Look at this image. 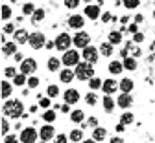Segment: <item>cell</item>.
I'll list each match as a JSON object with an SVG mask.
<instances>
[{
	"instance_id": "cell-1",
	"label": "cell",
	"mask_w": 155,
	"mask_h": 143,
	"mask_svg": "<svg viewBox=\"0 0 155 143\" xmlns=\"http://www.w3.org/2000/svg\"><path fill=\"white\" fill-rule=\"evenodd\" d=\"M2 112L8 119H18L24 116V105L18 99H8V101H4Z\"/></svg>"
},
{
	"instance_id": "cell-2",
	"label": "cell",
	"mask_w": 155,
	"mask_h": 143,
	"mask_svg": "<svg viewBox=\"0 0 155 143\" xmlns=\"http://www.w3.org/2000/svg\"><path fill=\"white\" fill-rule=\"evenodd\" d=\"M74 72H76V79H80V81H91L94 77V68H92L91 63H87V61L78 64Z\"/></svg>"
},
{
	"instance_id": "cell-3",
	"label": "cell",
	"mask_w": 155,
	"mask_h": 143,
	"mask_svg": "<svg viewBox=\"0 0 155 143\" xmlns=\"http://www.w3.org/2000/svg\"><path fill=\"white\" fill-rule=\"evenodd\" d=\"M81 55H80V51H78L76 48H70L68 51H65L63 53V57H61V61H63V64L67 66V68H72V66H78L81 63Z\"/></svg>"
},
{
	"instance_id": "cell-4",
	"label": "cell",
	"mask_w": 155,
	"mask_h": 143,
	"mask_svg": "<svg viewBox=\"0 0 155 143\" xmlns=\"http://www.w3.org/2000/svg\"><path fill=\"white\" fill-rule=\"evenodd\" d=\"M54 42H55V48L59 50V51H63V53H65V51H68V50H70V46H74V42H72V37H70L68 33H65V31L57 35Z\"/></svg>"
},
{
	"instance_id": "cell-5",
	"label": "cell",
	"mask_w": 155,
	"mask_h": 143,
	"mask_svg": "<svg viewBox=\"0 0 155 143\" xmlns=\"http://www.w3.org/2000/svg\"><path fill=\"white\" fill-rule=\"evenodd\" d=\"M46 37H45V33H41V31H33V33H30V40H28V44H30V48L31 50H41V48H45L46 46Z\"/></svg>"
},
{
	"instance_id": "cell-6",
	"label": "cell",
	"mask_w": 155,
	"mask_h": 143,
	"mask_svg": "<svg viewBox=\"0 0 155 143\" xmlns=\"http://www.w3.org/2000/svg\"><path fill=\"white\" fill-rule=\"evenodd\" d=\"M72 42H74L76 50H78V48L85 50L87 46H91V44H89V42H91V35H89L87 31L80 30V31H76V33H74V37H72Z\"/></svg>"
},
{
	"instance_id": "cell-7",
	"label": "cell",
	"mask_w": 155,
	"mask_h": 143,
	"mask_svg": "<svg viewBox=\"0 0 155 143\" xmlns=\"http://www.w3.org/2000/svg\"><path fill=\"white\" fill-rule=\"evenodd\" d=\"M21 143H37V138H39V130H35L33 127H26L21 130Z\"/></svg>"
},
{
	"instance_id": "cell-8",
	"label": "cell",
	"mask_w": 155,
	"mask_h": 143,
	"mask_svg": "<svg viewBox=\"0 0 155 143\" xmlns=\"http://www.w3.org/2000/svg\"><path fill=\"white\" fill-rule=\"evenodd\" d=\"M21 73H24V75H33L35 72H37V61L35 59H31V57H28V59H24L22 63H21V70H18Z\"/></svg>"
},
{
	"instance_id": "cell-9",
	"label": "cell",
	"mask_w": 155,
	"mask_h": 143,
	"mask_svg": "<svg viewBox=\"0 0 155 143\" xmlns=\"http://www.w3.org/2000/svg\"><path fill=\"white\" fill-rule=\"evenodd\" d=\"M81 57H83V61H87V63L94 64L96 61L100 59V50L94 48V46H87V48L81 51Z\"/></svg>"
},
{
	"instance_id": "cell-10",
	"label": "cell",
	"mask_w": 155,
	"mask_h": 143,
	"mask_svg": "<svg viewBox=\"0 0 155 143\" xmlns=\"http://www.w3.org/2000/svg\"><path fill=\"white\" fill-rule=\"evenodd\" d=\"M83 26H85V17H83V15L74 13V15L68 17V28H72L74 31H80Z\"/></svg>"
},
{
	"instance_id": "cell-11",
	"label": "cell",
	"mask_w": 155,
	"mask_h": 143,
	"mask_svg": "<svg viewBox=\"0 0 155 143\" xmlns=\"http://www.w3.org/2000/svg\"><path fill=\"white\" fill-rule=\"evenodd\" d=\"M57 134H55V129L52 127V123H45L41 127V130H39V138H41V141H50L54 139Z\"/></svg>"
},
{
	"instance_id": "cell-12",
	"label": "cell",
	"mask_w": 155,
	"mask_h": 143,
	"mask_svg": "<svg viewBox=\"0 0 155 143\" xmlns=\"http://www.w3.org/2000/svg\"><path fill=\"white\" fill-rule=\"evenodd\" d=\"M102 90H104L105 95H113V94H116V92L120 90L118 81H114L113 77H111V79H105V81H104V85H102Z\"/></svg>"
},
{
	"instance_id": "cell-13",
	"label": "cell",
	"mask_w": 155,
	"mask_h": 143,
	"mask_svg": "<svg viewBox=\"0 0 155 143\" xmlns=\"http://www.w3.org/2000/svg\"><path fill=\"white\" fill-rule=\"evenodd\" d=\"M63 101L67 105H76L78 101H80V92L76 88H67L65 94H63Z\"/></svg>"
},
{
	"instance_id": "cell-14",
	"label": "cell",
	"mask_w": 155,
	"mask_h": 143,
	"mask_svg": "<svg viewBox=\"0 0 155 143\" xmlns=\"http://www.w3.org/2000/svg\"><path fill=\"white\" fill-rule=\"evenodd\" d=\"M13 40L17 44H28V40H30V33L24 30V28H18L15 33H13Z\"/></svg>"
},
{
	"instance_id": "cell-15",
	"label": "cell",
	"mask_w": 155,
	"mask_h": 143,
	"mask_svg": "<svg viewBox=\"0 0 155 143\" xmlns=\"http://www.w3.org/2000/svg\"><path fill=\"white\" fill-rule=\"evenodd\" d=\"M85 17L87 18H91V20H96V18H100L102 17V13H100V6H96V4H89L87 8H85Z\"/></svg>"
},
{
	"instance_id": "cell-16",
	"label": "cell",
	"mask_w": 155,
	"mask_h": 143,
	"mask_svg": "<svg viewBox=\"0 0 155 143\" xmlns=\"http://www.w3.org/2000/svg\"><path fill=\"white\" fill-rule=\"evenodd\" d=\"M116 105H118L120 108H124V110L131 108V105H133V97H131V94H120L118 99H116Z\"/></svg>"
},
{
	"instance_id": "cell-17",
	"label": "cell",
	"mask_w": 155,
	"mask_h": 143,
	"mask_svg": "<svg viewBox=\"0 0 155 143\" xmlns=\"http://www.w3.org/2000/svg\"><path fill=\"white\" fill-rule=\"evenodd\" d=\"M74 77H76V72L72 68H63L59 72V81H61V83H72Z\"/></svg>"
},
{
	"instance_id": "cell-18",
	"label": "cell",
	"mask_w": 155,
	"mask_h": 143,
	"mask_svg": "<svg viewBox=\"0 0 155 143\" xmlns=\"http://www.w3.org/2000/svg\"><path fill=\"white\" fill-rule=\"evenodd\" d=\"M118 86H120V92H122V94H131L133 88H135V83H133L129 77H124L120 83H118Z\"/></svg>"
},
{
	"instance_id": "cell-19",
	"label": "cell",
	"mask_w": 155,
	"mask_h": 143,
	"mask_svg": "<svg viewBox=\"0 0 155 143\" xmlns=\"http://www.w3.org/2000/svg\"><path fill=\"white\" fill-rule=\"evenodd\" d=\"M0 95H2V101H8L11 97V92H13V85L8 83V81H2V85H0Z\"/></svg>"
},
{
	"instance_id": "cell-20",
	"label": "cell",
	"mask_w": 155,
	"mask_h": 143,
	"mask_svg": "<svg viewBox=\"0 0 155 143\" xmlns=\"http://www.w3.org/2000/svg\"><path fill=\"white\" fill-rule=\"evenodd\" d=\"M102 107H104V110H105L107 114H111V112L114 110V107H116V101H114L111 95H105V94H104V99H102Z\"/></svg>"
},
{
	"instance_id": "cell-21",
	"label": "cell",
	"mask_w": 155,
	"mask_h": 143,
	"mask_svg": "<svg viewBox=\"0 0 155 143\" xmlns=\"http://www.w3.org/2000/svg\"><path fill=\"white\" fill-rule=\"evenodd\" d=\"M61 63H63V61H61L59 57H50L46 66H48L50 72H61Z\"/></svg>"
},
{
	"instance_id": "cell-22",
	"label": "cell",
	"mask_w": 155,
	"mask_h": 143,
	"mask_svg": "<svg viewBox=\"0 0 155 143\" xmlns=\"http://www.w3.org/2000/svg\"><path fill=\"white\" fill-rule=\"evenodd\" d=\"M17 42H15V40H11V42H4L2 44V51H4V55L6 57H9V55H15L17 53Z\"/></svg>"
},
{
	"instance_id": "cell-23",
	"label": "cell",
	"mask_w": 155,
	"mask_h": 143,
	"mask_svg": "<svg viewBox=\"0 0 155 143\" xmlns=\"http://www.w3.org/2000/svg\"><path fill=\"white\" fill-rule=\"evenodd\" d=\"M107 70H109L113 75H118V73L124 70V63H120V61H111L109 66H107Z\"/></svg>"
},
{
	"instance_id": "cell-24",
	"label": "cell",
	"mask_w": 155,
	"mask_h": 143,
	"mask_svg": "<svg viewBox=\"0 0 155 143\" xmlns=\"http://www.w3.org/2000/svg\"><path fill=\"white\" fill-rule=\"evenodd\" d=\"M107 138V130L104 129V127H96V129H92V139H96V141H104Z\"/></svg>"
},
{
	"instance_id": "cell-25",
	"label": "cell",
	"mask_w": 155,
	"mask_h": 143,
	"mask_svg": "<svg viewBox=\"0 0 155 143\" xmlns=\"http://www.w3.org/2000/svg\"><path fill=\"white\" fill-rule=\"evenodd\" d=\"M83 119H85V112L83 110H72L70 112V121L72 123H83Z\"/></svg>"
},
{
	"instance_id": "cell-26",
	"label": "cell",
	"mask_w": 155,
	"mask_h": 143,
	"mask_svg": "<svg viewBox=\"0 0 155 143\" xmlns=\"http://www.w3.org/2000/svg\"><path fill=\"white\" fill-rule=\"evenodd\" d=\"M122 63H124V70H129V72L137 70V61H135V57H126Z\"/></svg>"
},
{
	"instance_id": "cell-27",
	"label": "cell",
	"mask_w": 155,
	"mask_h": 143,
	"mask_svg": "<svg viewBox=\"0 0 155 143\" xmlns=\"http://www.w3.org/2000/svg\"><path fill=\"white\" fill-rule=\"evenodd\" d=\"M107 40H109L113 46H114V44H120V42H122V31H116V30H114V31H111Z\"/></svg>"
},
{
	"instance_id": "cell-28",
	"label": "cell",
	"mask_w": 155,
	"mask_h": 143,
	"mask_svg": "<svg viewBox=\"0 0 155 143\" xmlns=\"http://www.w3.org/2000/svg\"><path fill=\"white\" fill-rule=\"evenodd\" d=\"M68 138H70V141H74V143L83 141V130H81V129H74V130H70Z\"/></svg>"
},
{
	"instance_id": "cell-29",
	"label": "cell",
	"mask_w": 155,
	"mask_h": 143,
	"mask_svg": "<svg viewBox=\"0 0 155 143\" xmlns=\"http://www.w3.org/2000/svg\"><path fill=\"white\" fill-rule=\"evenodd\" d=\"M98 50H100V55H104V57H111L113 55V44L109 42V40H107V42H104Z\"/></svg>"
},
{
	"instance_id": "cell-30",
	"label": "cell",
	"mask_w": 155,
	"mask_h": 143,
	"mask_svg": "<svg viewBox=\"0 0 155 143\" xmlns=\"http://www.w3.org/2000/svg\"><path fill=\"white\" fill-rule=\"evenodd\" d=\"M13 85H15V86H24V85H28V75H24V73L18 72L17 77L13 79Z\"/></svg>"
},
{
	"instance_id": "cell-31",
	"label": "cell",
	"mask_w": 155,
	"mask_h": 143,
	"mask_svg": "<svg viewBox=\"0 0 155 143\" xmlns=\"http://www.w3.org/2000/svg\"><path fill=\"white\" fill-rule=\"evenodd\" d=\"M55 117H57V114H55V110H45V114H43V121L45 123H54L55 121Z\"/></svg>"
},
{
	"instance_id": "cell-32",
	"label": "cell",
	"mask_w": 155,
	"mask_h": 143,
	"mask_svg": "<svg viewBox=\"0 0 155 143\" xmlns=\"http://www.w3.org/2000/svg\"><path fill=\"white\" fill-rule=\"evenodd\" d=\"M102 85H104V81L100 79V77H92L91 81H89V88L94 92V90H98V88H102Z\"/></svg>"
},
{
	"instance_id": "cell-33",
	"label": "cell",
	"mask_w": 155,
	"mask_h": 143,
	"mask_svg": "<svg viewBox=\"0 0 155 143\" xmlns=\"http://www.w3.org/2000/svg\"><path fill=\"white\" fill-rule=\"evenodd\" d=\"M133 121H135V116L129 110H126L122 114V117H120V123H124V125H129V123H133Z\"/></svg>"
},
{
	"instance_id": "cell-34",
	"label": "cell",
	"mask_w": 155,
	"mask_h": 143,
	"mask_svg": "<svg viewBox=\"0 0 155 143\" xmlns=\"http://www.w3.org/2000/svg\"><path fill=\"white\" fill-rule=\"evenodd\" d=\"M85 103H87L89 107H94L96 103H98V95H96L94 92H89V94L85 95Z\"/></svg>"
},
{
	"instance_id": "cell-35",
	"label": "cell",
	"mask_w": 155,
	"mask_h": 143,
	"mask_svg": "<svg viewBox=\"0 0 155 143\" xmlns=\"http://www.w3.org/2000/svg\"><path fill=\"white\" fill-rule=\"evenodd\" d=\"M46 95H48L50 99L57 97V95H59V86H55V85H50V86H46Z\"/></svg>"
},
{
	"instance_id": "cell-36",
	"label": "cell",
	"mask_w": 155,
	"mask_h": 143,
	"mask_svg": "<svg viewBox=\"0 0 155 143\" xmlns=\"http://www.w3.org/2000/svg\"><path fill=\"white\" fill-rule=\"evenodd\" d=\"M22 13L28 15V17H31V15L35 13V6H33V2H26V4L22 6Z\"/></svg>"
},
{
	"instance_id": "cell-37",
	"label": "cell",
	"mask_w": 155,
	"mask_h": 143,
	"mask_svg": "<svg viewBox=\"0 0 155 143\" xmlns=\"http://www.w3.org/2000/svg\"><path fill=\"white\" fill-rule=\"evenodd\" d=\"M46 17V13H45V9H35V13L31 15V20L33 22H41V20Z\"/></svg>"
},
{
	"instance_id": "cell-38",
	"label": "cell",
	"mask_w": 155,
	"mask_h": 143,
	"mask_svg": "<svg viewBox=\"0 0 155 143\" xmlns=\"http://www.w3.org/2000/svg\"><path fill=\"white\" fill-rule=\"evenodd\" d=\"M122 4H124L127 9H137L139 4H140V0H122Z\"/></svg>"
},
{
	"instance_id": "cell-39",
	"label": "cell",
	"mask_w": 155,
	"mask_h": 143,
	"mask_svg": "<svg viewBox=\"0 0 155 143\" xmlns=\"http://www.w3.org/2000/svg\"><path fill=\"white\" fill-rule=\"evenodd\" d=\"M0 129H2V134H4V136H8V134H9V121H8V117H6V116L2 117V125H0Z\"/></svg>"
},
{
	"instance_id": "cell-40",
	"label": "cell",
	"mask_w": 155,
	"mask_h": 143,
	"mask_svg": "<svg viewBox=\"0 0 155 143\" xmlns=\"http://www.w3.org/2000/svg\"><path fill=\"white\" fill-rule=\"evenodd\" d=\"M4 75H6L8 79H15V77H17V68H13V66H8V68L4 70Z\"/></svg>"
},
{
	"instance_id": "cell-41",
	"label": "cell",
	"mask_w": 155,
	"mask_h": 143,
	"mask_svg": "<svg viewBox=\"0 0 155 143\" xmlns=\"http://www.w3.org/2000/svg\"><path fill=\"white\" fill-rule=\"evenodd\" d=\"M50 105H52V101H50V97H48V95H46V97H41V101H39V107L45 108V110H48V108H50Z\"/></svg>"
},
{
	"instance_id": "cell-42",
	"label": "cell",
	"mask_w": 155,
	"mask_h": 143,
	"mask_svg": "<svg viewBox=\"0 0 155 143\" xmlns=\"http://www.w3.org/2000/svg\"><path fill=\"white\" fill-rule=\"evenodd\" d=\"M26 86H30V88H37V86H39V77L30 75V77H28V85H26Z\"/></svg>"
},
{
	"instance_id": "cell-43",
	"label": "cell",
	"mask_w": 155,
	"mask_h": 143,
	"mask_svg": "<svg viewBox=\"0 0 155 143\" xmlns=\"http://www.w3.org/2000/svg\"><path fill=\"white\" fill-rule=\"evenodd\" d=\"M9 17H11V8L8 4H4L2 6V20H9Z\"/></svg>"
},
{
	"instance_id": "cell-44",
	"label": "cell",
	"mask_w": 155,
	"mask_h": 143,
	"mask_svg": "<svg viewBox=\"0 0 155 143\" xmlns=\"http://www.w3.org/2000/svg\"><path fill=\"white\" fill-rule=\"evenodd\" d=\"M21 138H17V134H8L4 136V143H18Z\"/></svg>"
},
{
	"instance_id": "cell-45",
	"label": "cell",
	"mask_w": 155,
	"mask_h": 143,
	"mask_svg": "<svg viewBox=\"0 0 155 143\" xmlns=\"http://www.w3.org/2000/svg\"><path fill=\"white\" fill-rule=\"evenodd\" d=\"M63 2H65V6H67L68 9H76L78 6H80L81 0H63Z\"/></svg>"
},
{
	"instance_id": "cell-46",
	"label": "cell",
	"mask_w": 155,
	"mask_h": 143,
	"mask_svg": "<svg viewBox=\"0 0 155 143\" xmlns=\"http://www.w3.org/2000/svg\"><path fill=\"white\" fill-rule=\"evenodd\" d=\"M68 136L67 134H57L55 138H54V143H68Z\"/></svg>"
},
{
	"instance_id": "cell-47",
	"label": "cell",
	"mask_w": 155,
	"mask_h": 143,
	"mask_svg": "<svg viewBox=\"0 0 155 143\" xmlns=\"http://www.w3.org/2000/svg\"><path fill=\"white\" fill-rule=\"evenodd\" d=\"M15 31H17V30H15V26H13V24H9V22H8V24L4 26V33H8V35H13Z\"/></svg>"
},
{
	"instance_id": "cell-48",
	"label": "cell",
	"mask_w": 155,
	"mask_h": 143,
	"mask_svg": "<svg viewBox=\"0 0 155 143\" xmlns=\"http://www.w3.org/2000/svg\"><path fill=\"white\" fill-rule=\"evenodd\" d=\"M87 123H89V127L96 129V127H98V119H96V117H89V121H87Z\"/></svg>"
},
{
	"instance_id": "cell-49",
	"label": "cell",
	"mask_w": 155,
	"mask_h": 143,
	"mask_svg": "<svg viewBox=\"0 0 155 143\" xmlns=\"http://www.w3.org/2000/svg\"><path fill=\"white\" fill-rule=\"evenodd\" d=\"M142 39H144V35H142V33H135V35H133V40H135V42H140Z\"/></svg>"
},
{
	"instance_id": "cell-50",
	"label": "cell",
	"mask_w": 155,
	"mask_h": 143,
	"mask_svg": "<svg viewBox=\"0 0 155 143\" xmlns=\"http://www.w3.org/2000/svg\"><path fill=\"white\" fill-rule=\"evenodd\" d=\"M13 59H15V61H18V63H22V61H24V55H22V53H15V55H13Z\"/></svg>"
},
{
	"instance_id": "cell-51",
	"label": "cell",
	"mask_w": 155,
	"mask_h": 143,
	"mask_svg": "<svg viewBox=\"0 0 155 143\" xmlns=\"http://www.w3.org/2000/svg\"><path fill=\"white\" fill-rule=\"evenodd\" d=\"M109 143H124V139L122 138H118V136H114V138H111V141Z\"/></svg>"
},
{
	"instance_id": "cell-52",
	"label": "cell",
	"mask_w": 155,
	"mask_h": 143,
	"mask_svg": "<svg viewBox=\"0 0 155 143\" xmlns=\"http://www.w3.org/2000/svg\"><path fill=\"white\" fill-rule=\"evenodd\" d=\"M102 20H104V22H109V20H111V15L109 13H102V17H100Z\"/></svg>"
},
{
	"instance_id": "cell-53",
	"label": "cell",
	"mask_w": 155,
	"mask_h": 143,
	"mask_svg": "<svg viewBox=\"0 0 155 143\" xmlns=\"http://www.w3.org/2000/svg\"><path fill=\"white\" fill-rule=\"evenodd\" d=\"M124 127H126L124 123H118V125H116V132H118V134H120V132H124Z\"/></svg>"
},
{
	"instance_id": "cell-54",
	"label": "cell",
	"mask_w": 155,
	"mask_h": 143,
	"mask_svg": "<svg viewBox=\"0 0 155 143\" xmlns=\"http://www.w3.org/2000/svg\"><path fill=\"white\" fill-rule=\"evenodd\" d=\"M137 30H139V28H137V24H131V26H129V31H131L133 35H135V33H137Z\"/></svg>"
},
{
	"instance_id": "cell-55",
	"label": "cell",
	"mask_w": 155,
	"mask_h": 143,
	"mask_svg": "<svg viewBox=\"0 0 155 143\" xmlns=\"http://www.w3.org/2000/svg\"><path fill=\"white\" fill-rule=\"evenodd\" d=\"M46 48H48V50H52V48H55V42H50V40H48V42H46Z\"/></svg>"
},
{
	"instance_id": "cell-56",
	"label": "cell",
	"mask_w": 155,
	"mask_h": 143,
	"mask_svg": "<svg viewBox=\"0 0 155 143\" xmlns=\"http://www.w3.org/2000/svg\"><path fill=\"white\" fill-rule=\"evenodd\" d=\"M68 107H70V105H67V103H65V105H63V107H61V112H68V110H70V108H68Z\"/></svg>"
},
{
	"instance_id": "cell-57",
	"label": "cell",
	"mask_w": 155,
	"mask_h": 143,
	"mask_svg": "<svg viewBox=\"0 0 155 143\" xmlns=\"http://www.w3.org/2000/svg\"><path fill=\"white\" fill-rule=\"evenodd\" d=\"M81 143H98V141H96V139H83Z\"/></svg>"
},
{
	"instance_id": "cell-58",
	"label": "cell",
	"mask_w": 155,
	"mask_h": 143,
	"mask_svg": "<svg viewBox=\"0 0 155 143\" xmlns=\"http://www.w3.org/2000/svg\"><path fill=\"white\" fill-rule=\"evenodd\" d=\"M39 143H48V141H39Z\"/></svg>"
},
{
	"instance_id": "cell-59",
	"label": "cell",
	"mask_w": 155,
	"mask_h": 143,
	"mask_svg": "<svg viewBox=\"0 0 155 143\" xmlns=\"http://www.w3.org/2000/svg\"><path fill=\"white\" fill-rule=\"evenodd\" d=\"M85 2H91V0H85Z\"/></svg>"
},
{
	"instance_id": "cell-60",
	"label": "cell",
	"mask_w": 155,
	"mask_h": 143,
	"mask_svg": "<svg viewBox=\"0 0 155 143\" xmlns=\"http://www.w3.org/2000/svg\"><path fill=\"white\" fill-rule=\"evenodd\" d=\"M30 2H33V0H30Z\"/></svg>"
}]
</instances>
